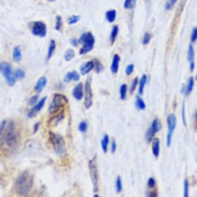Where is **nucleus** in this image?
<instances>
[{"mask_svg": "<svg viewBox=\"0 0 197 197\" xmlns=\"http://www.w3.org/2000/svg\"><path fill=\"white\" fill-rule=\"evenodd\" d=\"M21 140V133L14 121L7 123L2 135L0 136V149L5 154H11L17 149Z\"/></svg>", "mask_w": 197, "mask_h": 197, "instance_id": "1", "label": "nucleus"}, {"mask_svg": "<svg viewBox=\"0 0 197 197\" xmlns=\"http://www.w3.org/2000/svg\"><path fill=\"white\" fill-rule=\"evenodd\" d=\"M33 183V177L29 171H24L15 182V191L19 196H27L30 193Z\"/></svg>", "mask_w": 197, "mask_h": 197, "instance_id": "2", "label": "nucleus"}, {"mask_svg": "<svg viewBox=\"0 0 197 197\" xmlns=\"http://www.w3.org/2000/svg\"><path fill=\"white\" fill-rule=\"evenodd\" d=\"M49 137H50L51 143L54 147L55 152L59 155V156H63L66 153V144H65L64 138L60 135H58V134L53 133V131L49 133Z\"/></svg>", "mask_w": 197, "mask_h": 197, "instance_id": "3", "label": "nucleus"}, {"mask_svg": "<svg viewBox=\"0 0 197 197\" xmlns=\"http://www.w3.org/2000/svg\"><path fill=\"white\" fill-rule=\"evenodd\" d=\"M79 43L82 44V48L80 50V54H86L90 51H92L93 48H94L95 37L93 36L92 32H84L81 35L80 39H79Z\"/></svg>", "mask_w": 197, "mask_h": 197, "instance_id": "4", "label": "nucleus"}, {"mask_svg": "<svg viewBox=\"0 0 197 197\" xmlns=\"http://www.w3.org/2000/svg\"><path fill=\"white\" fill-rule=\"evenodd\" d=\"M67 102H68V99H67L66 96L62 95V94H55L50 107H49V113L50 114L57 113V112L59 111V110H62L67 105Z\"/></svg>", "mask_w": 197, "mask_h": 197, "instance_id": "5", "label": "nucleus"}, {"mask_svg": "<svg viewBox=\"0 0 197 197\" xmlns=\"http://www.w3.org/2000/svg\"><path fill=\"white\" fill-rule=\"evenodd\" d=\"M0 72L2 73V76H5L7 83L9 84L10 86H12L15 84V79L14 76V72L12 70V67L9 63H5V62H1L0 63Z\"/></svg>", "mask_w": 197, "mask_h": 197, "instance_id": "6", "label": "nucleus"}, {"mask_svg": "<svg viewBox=\"0 0 197 197\" xmlns=\"http://www.w3.org/2000/svg\"><path fill=\"white\" fill-rule=\"evenodd\" d=\"M88 168H90V180L93 183V188H94V192L98 191V168H97V161H96V156L93 159H90L88 163Z\"/></svg>", "mask_w": 197, "mask_h": 197, "instance_id": "7", "label": "nucleus"}, {"mask_svg": "<svg viewBox=\"0 0 197 197\" xmlns=\"http://www.w3.org/2000/svg\"><path fill=\"white\" fill-rule=\"evenodd\" d=\"M167 125H168V133H167V147L171 145V139H172L173 131L176 129L177 125V117L175 114H169L167 117Z\"/></svg>", "mask_w": 197, "mask_h": 197, "instance_id": "8", "label": "nucleus"}, {"mask_svg": "<svg viewBox=\"0 0 197 197\" xmlns=\"http://www.w3.org/2000/svg\"><path fill=\"white\" fill-rule=\"evenodd\" d=\"M161 129V121H159L158 119H155L154 121L152 122V124H151V127L149 128V131H147V135H145L147 140L149 141V142H151V141L153 140V137L155 136V134L158 133Z\"/></svg>", "mask_w": 197, "mask_h": 197, "instance_id": "9", "label": "nucleus"}, {"mask_svg": "<svg viewBox=\"0 0 197 197\" xmlns=\"http://www.w3.org/2000/svg\"><path fill=\"white\" fill-rule=\"evenodd\" d=\"M31 32H32L33 36L43 38L46 35V26L43 22H35L31 26Z\"/></svg>", "mask_w": 197, "mask_h": 197, "instance_id": "10", "label": "nucleus"}, {"mask_svg": "<svg viewBox=\"0 0 197 197\" xmlns=\"http://www.w3.org/2000/svg\"><path fill=\"white\" fill-rule=\"evenodd\" d=\"M90 81L92 78H88L86 80L85 86H84V95H85V101H84V106L85 108H90L93 104V95H92V87H90Z\"/></svg>", "mask_w": 197, "mask_h": 197, "instance_id": "11", "label": "nucleus"}, {"mask_svg": "<svg viewBox=\"0 0 197 197\" xmlns=\"http://www.w3.org/2000/svg\"><path fill=\"white\" fill-rule=\"evenodd\" d=\"M45 101H46V97H43L41 98L40 100H39L38 102H37L36 105L33 106V108H31V110L28 112V117L29 119H31V117H33L35 115H36L37 112H39L41 109L43 108V106H44Z\"/></svg>", "mask_w": 197, "mask_h": 197, "instance_id": "12", "label": "nucleus"}, {"mask_svg": "<svg viewBox=\"0 0 197 197\" xmlns=\"http://www.w3.org/2000/svg\"><path fill=\"white\" fill-rule=\"evenodd\" d=\"M83 94H84L83 84L79 83L78 85L73 88V90H72V96H73L76 100H81L82 98H83Z\"/></svg>", "mask_w": 197, "mask_h": 197, "instance_id": "13", "label": "nucleus"}, {"mask_svg": "<svg viewBox=\"0 0 197 197\" xmlns=\"http://www.w3.org/2000/svg\"><path fill=\"white\" fill-rule=\"evenodd\" d=\"M95 67V60H90L86 64H84L83 66H81L80 68V73L81 74H87L90 71H92Z\"/></svg>", "mask_w": 197, "mask_h": 197, "instance_id": "14", "label": "nucleus"}, {"mask_svg": "<svg viewBox=\"0 0 197 197\" xmlns=\"http://www.w3.org/2000/svg\"><path fill=\"white\" fill-rule=\"evenodd\" d=\"M46 82H48L46 78H45V76H41V78L37 81L36 85H35V90H36V93H38L39 94V93L42 92L43 88H44L45 85H46Z\"/></svg>", "mask_w": 197, "mask_h": 197, "instance_id": "15", "label": "nucleus"}, {"mask_svg": "<svg viewBox=\"0 0 197 197\" xmlns=\"http://www.w3.org/2000/svg\"><path fill=\"white\" fill-rule=\"evenodd\" d=\"M64 117H65L64 112H62V113L58 114V115L52 117V119H51L50 121L48 122V125L50 126V127H54V126H56L57 124H58L60 121H62V120H64Z\"/></svg>", "mask_w": 197, "mask_h": 197, "instance_id": "16", "label": "nucleus"}, {"mask_svg": "<svg viewBox=\"0 0 197 197\" xmlns=\"http://www.w3.org/2000/svg\"><path fill=\"white\" fill-rule=\"evenodd\" d=\"M120 55L115 54L113 56V60H112V65H111V71L112 73H117L119 71V65H120Z\"/></svg>", "mask_w": 197, "mask_h": 197, "instance_id": "17", "label": "nucleus"}, {"mask_svg": "<svg viewBox=\"0 0 197 197\" xmlns=\"http://www.w3.org/2000/svg\"><path fill=\"white\" fill-rule=\"evenodd\" d=\"M159 140L158 139H154L152 142V152H153V155L155 157H158L159 156Z\"/></svg>", "mask_w": 197, "mask_h": 197, "instance_id": "18", "label": "nucleus"}, {"mask_svg": "<svg viewBox=\"0 0 197 197\" xmlns=\"http://www.w3.org/2000/svg\"><path fill=\"white\" fill-rule=\"evenodd\" d=\"M13 60L15 63H19L22 60V51L19 46H15L13 50Z\"/></svg>", "mask_w": 197, "mask_h": 197, "instance_id": "19", "label": "nucleus"}, {"mask_svg": "<svg viewBox=\"0 0 197 197\" xmlns=\"http://www.w3.org/2000/svg\"><path fill=\"white\" fill-rule=\"evenodd\" d=\"M106 19H107V21L109 23H113L115 21V19H117V11L115 10H109V11H107Z\"/></svg>", "mask_w": 197, "mask_h": 197, "instance_id": "20", "label": "nucleus"}, {"mask_svg": "<svg viewBox=\"0 0 197 197\" xmlns=\"http://www.w3.org/2000/svg\"><path fill=\"white\" fill-rule=\"evenodd\" d=\"M193 87H194V79L193 78H190L189 79V82L185 86V92H184V95L185 96H189L192 93L193 90Z\"/></svg>", "mask_w": 197, "mask_h": 197, "instance_id": "21", "label": "nucleus"}, {"mask_svg": "<svg viewBox=\"0 0 197 197\" xmlns=\"http://www.w3.org/2000/svg\"><path fill=\"white\" fill-rule=\"evenodd\" d=\"M55 48H56V42L54 40H51L50 41V45H49V51H48V56H46V59H51L53 53L55 51Z\"/></svg>", "mask_w": 197, "mask_h": 197, "instance_id": "22", "label": "nucleus"}, {"mask_svg": "<svg viewBox=\"0 0 197 197\" xmlns=\"http://www.w3.org/2000/svg\"><path fill=\"white\" fill-rule=\"evenodd\" d=\"M147 81H148V76L145 74H143L141 76L140 82H139V95H142L143 94V90H144V86L147 84Z\"/></svg>", "mask_w": 197, "mask_h": 197, "instance_id": "23", "label": "nucleus"}, {"mask_svg": "<svg viewBox=\"0 0 197 197\" xmlns=\"http://www.w3.org/2000/svg\"><path fill=\"white\" fill-rule=\"evenodd\" d=\"M108 145H109V136L105 135L101 140V148H102V151L105 153L108 152Z\"/></svg>", "mask_w": 197, "mask_h": 197, "instance_id": "24", "label": "nucleus"}, {"mask_svg": "<svg viewBox=\"0 0 197 197\" xmlns=\"http://www.w3.org/2000/svg\"><path fill=\"white\" fill-rule=\"evenodd\" d=\"M117 33H119V27L115 25V26L112 27V30H111V33H110V40H111V43H114L115 39L117 37Z\"/></svg>", "mask_w": 197, "mask_h": 197, "instance_id": "25", "label": "nucleus"}, {"mask_svg": "<svg viewBox=\"0 0 197 197\" xmlns=\"http://www.w3.org/2000/svg\"><path fill=\"white\" fill-rule=\"evenodd\" d=\"M74 56H76L74 51L71 50V49H69V50H67L66 53H65V60H66V62H69V60L73 59Z\"/></svg>", "mask_w": 197, "mask_h": 197, "instance_id": "26", "label": "nucleus"}, {"mask_svg": "<svg viewBox=\"0 0 197 197\" xmlns=\"http://www.w3.org/2000/svg\"><path fill=\"white\" fill-rule=\"evenodd\" d=\"M120 96H121L122 100L126 99V96H127V85L126 84H122L120 87Z\"/></svg>", "mask_w": 197, "mask_h": 197, "instance_id": "27", "label": "nucleus"}, {"mask_svg": "<svg viewBox=\"0 0 197 197\" xmlns=\"http://www.w3.org/2000/svg\"><path fill=\"white\" fill-rule=\"evenodd\" d=\"M14 76L16 80H23L25 78V71L23 69H16L14 71Z\"/></svg>", "mask_w": 197, "mask_h": 197, "instance_id": "28", "label": "nucleus"}, {"mask_svg": "<svg viewBox=\"0 0 197 197\" xmlns=\"http://www.w3.org/2000/svg\"><path fill=\"white\" fill-rule=\"evenodd\" d=\"M136 107L138 108L139 110H144L145 109V104L140 97H137L136 98Z\"/></svg>", "mask_w": 197, "mask_h": 197, "instance_id": "29", "label": "nucleus"}, {"mask_svg": "<svg viewBox=\"0 0 197 197\" xmlns=\"http://www.w3.org/2000/svg\"><path fill=\"white\" fill-rule=\"evenodd\" d=\"M188 59L190 63L194 62V49H193L192 45L189 46V52H188Z\"/></svg>", "mask_w": 197, "mask_h": 197, "instance_id": "30", "label": "nucleus"}, {"mask_svg": "<svg viewBox=\"0 0 197 197\" xmlns=\"http://www.w3.org/2000/svg\"><path fill=\"white\" fill-rule=\"evenodd\" d=\"M79 19H80V16H78V15H72V16H70L68 19V24L73 25V24H76V23H78Z\"/></svg>", "mask_w": 197, "mask_h": 197, "instance_id": "31", "label": "nucleus"}, {"mask_svg": "<svg viewBox=\"0 0 197 197\" xmlns=\"http://www.w3.org/2000/svg\"><path fill=\"white\" fill-rule=\"evenodd\" d=\"M79 131L81 133H86V131H87V123L86 122H81L79 124Z\"/></svg>", "mask_w": 197, "mask_h": 197, "instance_id": "32", "label": "nucleus"}, {"mask_svg": "<svg viewBox=\"0 0 197 197\" xmlns=\"http://www.w3.org/2000/svg\"><path fill=\"white\" fill-rule=\"evenodd\" d=\"M177 1L178 0H167V2H166V10H171L173 7H175V5L177 3Z\"/></svg>", "mask_w": 197, "mask_h": 197, "instance_id": "33", "label": "nucleus"}, {"mask_svg": "<svg viewBox=\"0 0 197 197\" xmlns=\"http://www.w3.org/2000/svg\"><path fill=\"white\" fill-rule=\"evenodd\" d=\"M115 189H117V193L122 192V180H121V177H117V182H115Z\"/></svg>", "mask_w": 197, "mask_h": 197, "instance_id": "34", "label": "nucleus"}, {"mask_svg": "<svg viewBox=\"0 0 197 197\" xmlns=\"http://www.w3.org/2000/svg\"><path fill=\"white\" fill-rule=\"evenodd\" d=\"M38 99H39V98H38V96H37V95L32 96V97H30V99L28 100V105L31 106V107H33V106L38 102Z\"/></svg>", "mask_w": 197, "mask_h": 197, "instance_id": "35", "label": "nucleus"}, {"mask_svg": "<svg viewBox=\"0 0 197 197\" xmlns=\"http://www.w3.org/2000/svg\"><path fill=\"white\" fill-rule=\"evenodd\" d=\"M151 38H152L151 33L145 32L144 36H143V39H142V43H143V44H148V43L150 42V40H151Z\"/></svg>", "mask_w": 197, "mask_h": 197, "instance_id": "36", "label": "nucleus"}, {"mask_svg": "<svg viewBox=\"0 0 197 197\" xmlns=\"http://www.w3.org/2000/svg\"><path fill=\"white\" fill-rule=\"evenodd\" d=\"M55 29L56 30H60L62 29V17L58 15L56 17V25H55Z\"/></svg>", "mask_w": 197, "mask_h": 197, "instance_id": "37", "label": "nucleus"}, {"mask_svg": "<svg viewBox=\"0 0 197 197\" xmlns=\"http://www.w3.org/2000/svg\"><path fill=\"white\" fill-rule=\"evenodd\" d=\"M134 2L133 0H125V2H124V8L125 9H131V8H134Z\"/></svg>", "mask_w": 197, "mask_h": 197, "instance_id": "38", "label": "nucleus"}, {"mask_svg": "<svg viewBox=\"0 0 197 197\" xmlns=\"http://www.w3.org/2000/svg\"><path fill=\"white\" fill-rule=\"evenodd\" d=\"M155 184H156V182H155L154 178H150L149 180H148V188L149 189H154Z\"/></svg>", "mask_w": 197, "mask_h": 197, "instance_id": "39", "label": "nucleus"}, {"mask_svg": "<svg viewBox=\"0 0 197 197\" xmlns=\"http://www.w3.org/2000/svg\"><path fill=\"white\" fill-rule=\"evenodd\" d=\"M138 83H139V81H138L137 78H135L133 81H131V92L134 93V90H135V88L137 87Z\"/></svg>", "mask_w": 197, "mask_h": 197, "instance_id": "40", "label": "nucleus"}, {"mask_svg": "<svg viewBox=\"0 0 197 197\" xmlns=\"http://www.w3.org/2000/svg\"><path fill=\"white\" fill-rule=\"evenodd\" d=\"M71 80H72V71H70V72H68L66 76H65L64 82H65V83H69Z\"/></svg>", "mask_w": 197, "mask_h": 197, "instance_id": "41", "label": "nucleus"}, {"mask_svg": "<svg viewBox=\"0 0 197 197\" xmlns=\"http://www.w3.org/2000/svg\"><path fill=\"white\" fill-rule=\"evenodd\" d=\"M197 40V27H195L192 31V36H191V41L192 42H195Z\"/></svg>", "mask_w": 197, "mask_h": 197, "instance_id": "42", "label": "nucleus"}, {"mask_svg": "<svg viewBox=\"0 0 197 197\" xmlns=\"http://www.w3.org/2000/svg\"><path fill=\"white\" fill-rule=\"evenodd\" d=\"M184 197H188L189 196V181L185 179L184 180Z\"/></svg>", "mask_w": 197, "mask_h": 197, "instance_id": "43", "label": "nucleus"}, {"mask_svg": "<svg viewBox=\"0 0 197 197\" xmlns=\"http://www.w3.org/2000/svg\"><path fill=\"white\" fill-rule=\"evenodd\" d=\"M134 68H135V67H134V65L133 64H131V65H128V66L126 67V74H131L133 73V71H134Z\"/></svg>", "mask_w": 197, "mask_h": 197, "instance_id": "44", "label": "nucleus"}, {"mask_svg": "<svg viewBox=\"0 0 197 197\" xmlns=\"http://www.w3.org/2000/svg\"><path fill=\"white\" fill-rule=\"evenodd\" d=\"M95 70H96V72H100L102 70V66H101V64H100L98 60H95Z\"/></svg>", "mask_w": 197, "mask_h": 197, "instance_id": "45", "label": "nucleus"}, {"mask_svg": "<svg viewBox=\"0 0 197 197\" xmlns=\"http://www.w3.org/2000/svg\"><path fill=\"white\" fill-rule=\"evenodd\" d=\"M72 80H73L74 82H78V81L80 80V73L76 71H72Z\"/></svg>", "mask_w": 197, "mask_h": 197, "instance_id": "46", "label": "nucleus"}, {"mask_svg": "<svg viewBox=\"0 0 197 197\" xmlns=\"http://www.w3.org/2000/svg\"><path fill=\"white\" fill-rule=\"evenodd\" d=\"M7 123H8L7 121H2V122H1V124H0V136L2 135V133H3V131H5V125H7Z\"/></svg>", "mask_w": 197, "mask_h": 197, "instance_id": "47", "label": "nucleus"}, {"mask_svg": "<svg viewBox=\"0 0 197 197\" xmlns=\"http://www.w3.org/2000/svg\"><path fill=\"white\" fill-rule=\"evenodd\" d=\"M182 121H183V124L186 125V121H185V106H184V104H183V106H182Z\"/></svg>", "mask_w": 197, "mask_h": 197, "instance_id": "48", "label": "nucleus"}, {"mask_svg": "<svg viewBox=\"0 0 197 197\" xmlns=\"http://www.w3.org/2000/svg\"><path fill=\"white\" fill-rule=\"evenodd\" d=\"M117 151V143H115V141H112L111 143V152L114 153Z\"/></svg>", "mask_w": 197, "mask_h": 197, "instance_id": "49", "label": "nucleus"}, {"mask_svg": "<svg viewBox=\"0 0 197 197\" xmlns=\"http://www.w3.org/2000/svg\"><path fill=\"white\" fill-rule=\"evenodd\" d=\"M70 43H71L72 46H76V45L79 44V40H76V39H71V41H70Z\"/></svg>", "mask_w": 197, "mask_h": 197, "instance_id": "50", "label": "nucleus"}, {"mask_svg": "<svg viewBox=\"0 0 197 197\" xmlns=\"http://www.w3.org/2000/svg\"><path fill=\"white\" fill-rule=\"evenodd\" d=\"M39 126H40V123H37L36 125H35V127H33V133L36 134L37 131H38V129H39Z\"/></svg>", "mask_w": 197, "mask_h": 197, "instance_id": "51", "label": "nucleus"}, {"mask_svg": "<svg viewBox=\"0 0 197 197\" xmlns=\"http://www.w3.org/2000/svg\"><path fill=\"white\" fill-rule=\"evenodd\" d=\"M195 119H196V123H197V112H196V114H195Z\"/></svg>", "mask_w": 197, "mask_h": 197, "instance_id": "52", "label": "nucleus"}, {"mask_svg": "<svg viewBox=\"0 0 197 197\" xmlns=\"http://www.w3.org/2000/svg\"><path fill=\"white\" fill-rule=\"evenodd\" d=\"M195 80H196V81H197V76H195Z\"/></svg>", "mask_w": 197, "mask_h": 197, "instance_id": "53", "label": "nucleus"}, {"mask_svg": "<svg viewBox=\"0 0 197 197\" xmlns=\"http://www.w3.org/2000/svg\"><path fill=\"white\" fill-rule=\"evenodd\" d=\"M49 1H54V0H49Z\"/></svg>", "mask_w": 197, "mask_h": 197, "instance_id": "54", "label": "nucleus"}, {"mask_svg": "<svg viewBox=\"0 0 197 197\" xmlns=\"http://www.w3.org/2000/svg\"><path fill=\"white\" fill-rule=\"evenodd\" d=\"M196 161H197V158H196Z\"/></svg>", "mask_w": 197, "mask_h": 197, "instance_id": "55", "label": "nucleus"}]
</instances>
